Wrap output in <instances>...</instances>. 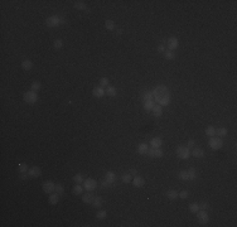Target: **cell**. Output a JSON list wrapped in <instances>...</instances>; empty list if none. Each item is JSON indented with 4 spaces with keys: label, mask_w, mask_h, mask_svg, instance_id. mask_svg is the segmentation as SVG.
Here are the masks:
<instances>
[{
    "label": "cell",
    "mask_w": 237,
    "mask_h": 227,
    "mask_svg": "<svg viewBox=\"0 0 237 227\" xmlns=\"http://www.w3.org/2000/svg\"><path fill=\"white\" fill-rule=\"evenodd\" d=\"M153 92V99H154L155 104L160 105V106H166L172 101V95H170V90L164 85L156 86Z\"/></svg>",
    "instance_id": "obj_1"
},
{
    "label": "cell",
    "mask_w": 237,
    "mask_h": 227,
    "mask_svg": "<svg viewBox=\"0 0 237 227\" xmlns=\"http://www.w3.org/2000/svg\"><path fill=\"white\" fill-rule=\"evenodd\" d=\"M64 23H66V20L58 15H51L49 18H47V20H46V25L48 28H57V27L61 25V24H64Z\"/></svg>",
    "instance_id": "obj_2"
},
{
    "label": "cell",
    "mask_w": 237,
    "mask_h": 227,
    "mask_svg": "<svg viewBox=\"0 0 237 227\" xmlns=\"http://www.w3.org/2000/svg\"><path fill=\"white\" fill-rule=\"evenodd\" d=\"M23 100H24V102H27L29 105H33L38 101V93L34 92V91H32V90L27 91V92H24V95H23Z\"/></svg>",
    "instance_id": "obj_3"
},
{
    "label": "cell",
    "mask_w": 237,
    "mask_h": 227,
    "mask_svg": "<svg viewBox=\"0 0 237 227\" xmlns=\"http://www.w3.org/2000/svg\"><path fill=\"white\" fill-rule=\"evenodd\" d=\"M190 149L188 146H178L177 148V156L182 160H187L190 156Z\"/></svg>",
    "instance_id": "obj_4"
},
{
    "label": "cell",
    "mask_w": 237,
    "mask_h": 227,
    "mask_svg": "<svg viewBox=\"0 0 237 227\" xmlns=\"http://www.w3.org/2000/svg\"><path fill=\"white\" fill-rule=\"evenodd\" d=\"M208 145L212 150H219L223 145V141H222V138H218V136H212L210 138V141H208Z\"/></svg>",
    "instance_id": "obj_5"
},
{
    "label": "cell",
    "mask_w": 237,
    "mask_h": 227,
    "mask_svg": "<svg viewBox=\"0 0 237 227\" xmlns=\"http://www.w3.org/2000/svg\"><path fill=\"white\" fill-rule=\"evenodd\" d=\"M83 188L87 191V192H92L95 191L97 186H99V183H97L96 179H93V178H87V179L83 180Z\"/></svg>",
    "instance_id": "obj_6"
},
{
    "label": "cell",
    "mask_w": 237,
    "mask_h": 227,
    "mask_svg": "<svg viewBox=\"0 0 237 227\" xmlns=\"http://www.w3.org/2000/svg\"><path fill=\"white\" fill-rule=\"evenodd\" d=\"M42 189L46 194H51L55 191V184L52 180H46L42 183Z\"/></svg>",
    "instance_id": "obj_7"
},
{
    "label": "cell",
    "mask_w": 237,
    "mask_h": 227,
    "mask_svg": "<svg viewBox=\"0 0 237 227\" xmlns=\"http://www.w3.org/2000/svg\"><path fill=\"white\" fill-rule=\"evenodd\" d=\"M197 218H198V221H199V223L205 225V223H208V221H210V215H208V212L204 211V209H199V211L197 212Z\"/></svg>",
    "instance_id": "obj_8"
},
{
    "label": "cell",
    "mask_w": 237,
    "mask_h": 227,
    "mask_svg": "<svg viewBox=\"0 0 237 227\" xmlns=\"http://www.w3.org/2000/svg\"><path fill=\"white\" fill-rule=\"evenodd\" d=\"M166 47H168L169 51H175L178 47H179V40H178L177 37H169L166 39Z\"/></svg>",
    "instance_id": "obj_9"
},
{
    "label": "cell",
    "mask_w": 237,
    "mask_h": 227,
    "mask_svg": "<svg viewBox=\"0 0 237 227\" xmlns=\"http://www.w3.org/2000/svg\"><path fill=\"white\" fill-rule=\"evenodd\" d=\"M40 176H42V169L37 165L30 167L29 170H28V177H30V178H38Z\"/></svg>",
    "instance_id": "obj_10"
},
{
    "label": "cell",
    "mask_w": 237,
    "mask_h": 227,
    "mask_svg": "<svg viewBox=\"0 0 237 227\" xmlns=\"http://www.w3.org/2000/svg\"><path fill=\"white\" fill-rule=\"evenodd\" d=\"M163 150L160 148H150L148 152V155L150 156V158H162L163 156Z\"/></svg>",
    "instance_id": "obj_11"
},
{
    "label": "cell",
    "mask_w": 237,
    "mask_h": 227,
    "mask_svg": "<svg viewBox=\"0 0 237 227\" xmlns=\"http://www.w3.org/2000/svg\"><path fill=\"white\" fill-rule=\"evenodd\" d=\"M92 95H93V97H96V99H101V97H103V96L106 95V91H105V88H103V87L97 86V87H93Z\"/></svg>",
    "instance_id": "obj_12"
},
{
    "label": "cell",
    "mask_w": 237,
    "mask_h": 227,
    "mask_svg": "<svg viewBox=\"0 0 237 227\" xmlns=\"http://www.w3.org/2000/svg\"><path fill=\"white\" fill-rule=\"evenodd\" d=\"M131 183L135 188H141V187H144V184H145V179L140 176H135L134 178H132Z\"/></svg>",
    "instance_id": "obj_13"
},
{
    "label": "cell",
    "mask_w": 237,
    "mask_h": 227,
    "mask_svg": "<svg viewBox=\"0 0 237 227\" xmlns=\"http://www.w3.org/2000/svg\"><path fill=\"white\" fill-rule=\"evenodd\" d=\"M59 198H61V194H58L57 192H53V193H51L49 194V197H48V202H49L51 204H58V202H59Z\"/></svg>",
    "instance_id": "obj_14"
},
{
    "label": "cell",
    "mask_w": 237,
    "mask_h": 227,
    "mask_svg": "<svg viewBox=\"0 0 237 227\" xmlns=\"http://www.w3.org/2000/svg\"><path fill=\"white\" fill-rule=\"evenodd\" d=\"M163 144V140H162V138H159V136H155V138H153L150 143H149V145L151 146V148H160Z\"/></svg>",
    "instance_id": "obj_15"
},
{
    "label": "cell",
    "mask_w": 237,
    "mask_h": 227,
    "mask_svg": "<svg viewBox=\"0 0 237 227\" xmlns=\"http://www.w3.org/2000/svg\"><path fill=\"white\" fill-rule=\"evenodd\" d=\"M117 179V177H116V174H115L114 172H111V170H109V172L106 173V177H105V180L109 184H112L115 183Z\"/></svg>",
    "instance_id": "obj_16"
},
{
    "label": "cell",
    "mask_w": 237,
    "mask_h": 227,
    "mask_svg": "<svg viewBox=\"0 0 237 227\" xmlns=\"http://www.w3.org/2000/svg\"><path fill=\"white\" fill-rule=\"evenodd\" d=\"M136 152H138V154H141V155H142V154H148V152H149V145L146 144V143H141V144H139Z\"/></svg>",
    "instance_id": "obj_17"
},
{
    "label": "cell",
    "mask_w": 237,
    "mask_h": 227,
    "mask_svg": "<svg viewBox=\"0 0 237 227\" xmlns=\"http://www.w3.org/2000/svg\"><path fill=\"white\" fill-rule=\"evenodd\" d=\"M151 112H153V115H154L155 117H160V116H162V114H163V106L155 104L154 107L151 109Z\"/></svg>",
    "instance_id": "obj_18"
},
{
    "label": "cell",
    "mask_w": 237,
    "mask_h": 227,
    "mask_svg": "<svg viewBox=\"0 0 237 227\" xmlns=\"http://www.w3.org/2000/svg\"><path fill=\"white\" fill-rule=\"evenodd\" d=\"M93 195L91 194V192H87L86 194H82V202L86 204H92V201H93Z\"/></svg>",
    "instance_id": "obj_19"
},
{
    "label": "cell",
    "mask_w": 237,
    "mask_h": 227,
    "mask_svg": "<svg viewBox=\"0 0 237 227\" xmlns=\"http://www.w3.org/2000/svg\"><path fill=\"white\" fill-rule=\"evenodd\" d=\"M190 154L194 156V158H203L204 156V150L202 148H194L193 152H190Z\"/></svg>",
    "instance_id": "obj_20"
},
{
    "label": "cell",
    "mask_w": 237,
    "mask_h": 227,
    "mask_svg": "<svg viewBox=\"0 0 237 227\" xmlns=\"http://www.w3.org/2000/svg\"><path fill=\"white\" fill-rule=\"evenodd\" d=\"M20 66H22V68L24 71H30V69L33 68V63L30 59H24L22 63H20Z\"/></svg>",
    "instance_id": "obj_21"
},
{
    "label": "cell",
    "mask_w": 237,
    "mask_h": 227,
    "mask_svg": "<svg viewBox=\"0 0 237 227\" xmlns=\"http://www.w3.org/2000/svg\"><path fill=\"white\" fill-rule=\"evenodd\" d=\"M105 91H106V95L110 96V97H115L116 96V93H117L116 87H114V86H107V88Z\"/></svg>",
    "instance_id": "obj_22"
},
{
    "label": "cell",
    "mask_w": 237,
    "mask_h": 227,
    "mask_svg": "<svg viewBox=\"0 0 237 227\" xmlns=\"http://www.w3.org/2000/svg\"><path fill=\"white\" fill-rule=\"evenodd\" d=\"M141 100H142V102L144 101H149V100H154L153 99V92L151 91H144L141 93Z\"/></svg>",
    "instance_id": "obj_23"
},
{
    "label": "cell",
    "mask_w": 237,
    "mask_h": 227,
    "mask_svg": "<svg viewBox=\"0 0 237 227\" xmlns=\"http://www.w3.org/2000/svg\"><path fill=\"white\" fill-rule=\"evenodd\" d=\"M227 132H228V130H227V128H218V129H216V134L218 135V138H225L226 135H227Z\"/></svg>",
    "instance_id": "obj_24"
},
{
    "label": "cell",
    "mask_w": 237,
    "mask_h": 227,
    "mask_svg": "<svg viewBox=\"0 0 237 227\" xmlns=\"http://www.w3.org/2000/svg\"><path fill=\"white\" fill-rule=\"evenodd\" d=\"M178 193H179L178 191H175V189H170V191L166 192L165 194H166V197H168L169 200L174 201V200H177V198H178Z\"/></svg>",
    "instance_id": "obj_25"
},
{
    "label": "cell",
    "mask_w": 237,
    "mask_h": 227,
    "mask_svg": "<svg viewBox=\"0 0 237 227\" xmlns=\"http://www.w3.org/2000/svg\"><path fill=\"white\" fill-rule=\"evenodd\" d=\"M132 176H131V174L130 173H124L123 174V176H121V182H123V183H125V184H129V183H131V180H132V178H131Z\"/></svg>",
    "instance_id": "obj_26"
},
{
    "label": "cell",
    "mask_w": 237,
    "mask_h": 227,
    "mask_svg": "<svg viewBox=\"0 0 237 227\" xmlns=\"http://www.w3.org/2000/svg\"><path fill=\"white\" fill-rule=\"evenodd\" d=\"M155 101L154 100H149V101H144V110L145 111H151V109L154 107Z\"/></svg>",
    "instance_id": "obj_27"
},
{
    "label": "cell",
    "mask_w": 237,
    "mask_h": 227,
    "mask_svg": "<svg viewBox=\"0 0 237 227\" xmlns=\"http://www.w3.org/2000/svg\"><path fill=\"white\" fill-rule=\"evenodd\" d=\"M105 28L109 30V32H112V30H115V23L112 22V20L107 19V20H105Z\"/></svg>",
    "instance_id": "obj_28"
},
{
    "label": "cell",
    "mask_w": 237,
    "mask_h": 227,
    "mask_svg": "<svg viewBox=\"0 0 237 227\" xmlns=\"http://www.w3.org/2000/svg\"><path fill=\"white\" fill-rule=\"evenodd\" d=\"M28 164L27 163H20V164H18V172L20 173V174H23V173H28Z\"/></svg>",
    "instance_id": "obj_29"
},
{
    "label": "cell",
    "mask_w": 237,
    "mask_h": 227,
    "mask_svg": "<svg viewBox=\"0 0 237 227\" xmlns=\"http://www.w3.org/2000/svg\"><path fill=\"white\" fill-rule=\"evenodd\" d=\"M92 206L95 208H101V206H102V198L101 197H95L92 201Z\"/></svg>",
    "instance_id": "obj_30"
},
{
    "label": "cell",
    "mask_w": 237,
    "mask_h": 227,
    "mask_svg": "<svg viewBox=\"0 0 237 227\" xmlns=\"http://www.w3.org/2000/svg\"><path fill=\"white\" fill-rule=\"evenodd\" d=\"M73 6H75L77 10H87V5L83 1H75Z\"/></svg>",
    "instance_id": "obj_31"
},
{
    "label": "cell",
    "mask_w": 237,
    "mask_h": 227,
    "mask_svg": "<svg viewBox=\"0 0 237 227\" xmlns=\"http://www.w3.org/2000/svg\"><path fill=\"white\" fill-rule=\"evenodd\" d=\"M83 188L82 186H79V184H75V187H73V189H72V192H73V194H82L83 193Z\"/></svg>",
    "instance_id": "obj_32"
},
{
    "label": "cell",
    "mask_w": 237,
    "mask_h": 227,
    "mask_svg": "<svg viewBox=\"0 0 237 227\" xmlns=\"http://www.w3.org/2000/svg\"><path fill=\"white\" fill-rule=\"evenodd\" d=\"M189 211L192 212V213H197V212L199 211V203H197V202L190 203L189 204Z\"/></svg>",
    "instance_id": "obj_33"
},
{
    "label": "cell",
    "mask_w": 237,
    "mask_h": 227,
    "mask_svg": "<svg viewBox=\"0 0 237 227\" xmlns=\"http://www.w3.org/2000/svg\"><path fill=\"white\" fill-rule=\"evenodd\" d=\"M205 135H207L208 138L214 136L216 135V129L213 126H207V128H205Z\"/></svg>",
    "instance_id": "obj_34"
},
{
    "label": "cell",
    "mask_w": 237,
    "mask_h": 227,
    "mask_svg": "<svg viewBox=\"0 0 237 227\" xmlns=\"http://www.w3.org/2000/svg\"><path fill=\"white\" fill-rule=\"evenodd\" d=\"M178 178H179L180 180H189V177H188L187 170H180V172L178 173Z\"/></svg>",
    "instance_id": "obj_35"
},
{
    "label": "cell",
    "mask_w": 237,
    "mask_h": 227,
    "mask_svg": "<svg viewBox=\"0 0 237 227\" xmlns=\"http://www.w3.org/2000/svg\"><path fill=\"white\" fill-rule=\"evenodd\" d=\"M188 172V177H189V180H194L197 178V172H196V169L194 168H189L187 170Z\"/></svg>",
    "instance_id": "obj_36"
},
{
    "label": "cell",
    "mask_w": 237,
    "mask_h": 227,
    "mask_svg": "<svg viewBox=\"0 0 237 227\" xmlns=\"http://www.w3.org/2000/svg\"><path fill=\"white\" fill-rule=\"evenodd\" d=\"M106 217H107V212L105 211V209H100V211L96 213V218L97 219H105Z\"/></svg>",
    "instance_id": "obj_37"
},
{
    "label": "cell",
    "mask_w": 237,
    "mask_h": 227,
    "mask_svg": "<svg viewBox=\"0 0 237 227\" xmlns=\"http://www.w3.org/2000/svg\"><path fill=\"white\" fill-rule=\"evenodd\" d=\"M163 54H164L165 59H169V61H172V59L175 58V54H174V52H173V51H169V49H166Z\"/></svg>",
    "instance_id": "obj_38"
},
{
    "label": "cell",
    "mask_w": 237,
    "mask_h": 227,
    "mask_svg": "<svg viewBox=\"0 0 237 227\" xmlns=\"http://www.w3.org/2000/svg\"><path fill=\"white\" fill-rule=\"evenodd\" d=\"M40 87H42V85H40L39 81H34L32 85H30V90L34 91V92H38V91L40 90Z\"/></svg>",
    "instance_id": "obj_39"
},
{
    "label": "cell",
    "mask_w": 237,
    "mask_h": 227,
    "mask_svg": "<svg viewBox=\"0 0 237 227\" xmlns=\"http://www.w3.org/2000/svg\"><path fill=\"white\" fill-rule=\"evenodd\" d=\"M83 177H82V174H75L73 176V182H75L76 184H82L83 183Z\"/></svg>",
    "instance_id": "obj_40"
},
{
    "label": "cell",
    "mask_w": 237,
    "mask_h": 227,
    "mask_svg": "<svg viewBox=\"0 0 237 227\" xmlns=\"http://www.w3.org/2000/svg\"><path fill=\"white\" fill-rule=\"evenodd\" d=\"M100 86L101 87H106V86H110L109 85V83H110V81H109V78H107V77H101L100 78Z\"/></svg>",
    "instance_id": "obj_41"
},
{
    "label": "cell",
    "mask_w": 237,
    "mask_h": 227,
    "mask_svg": "<svg viewBox=\"0 0 237 227\" xmlns=\"http://www.w3.org/2000/svg\"><path fill=\"white\" fill-rule=\"evenodd\" d=\"M53 47L55 48V49H61V48L63 47V40L62 39H55L54 43H53Z\"/></svg>",
    "instance_id": "obj_42"
},
{
    "label": "cell",
    "mask_w": 237,
    "mask_h": 227,
    "mask_svg": "<svg viewBox=\"0 0 237 227\" xmlns=\"http://www.w3.org/2000/svg\"><path fill=\"white\" fill-rule=\"evenodd\" d=\"M188 195H189V192L188 191H182L178 193V198H180V200H187Z\"/></svg>",
    "instance_id": "obj_43"
},
{
    "label": "cell",
    "mask_w": 237,
    "mask_h": 227,
    "mask_svg": "<svg viewBox=\"0 0 237 227\" xmlns=\"http://www.w3.org/2000/svg\"><path fill=\"white\" fill-rule=\"evenodd\" d=\"M54 192H57L58 194H63L64 193V187L62 186V184H55V191Z\"/></svg>",
    "instance_id": "obj_44"
},
{
    "label": "cell",
    "mask_w": 237,
    "mask_h": 227,
    "mask_svg": "<svg viewBox=\"0 0 237 227\" xmlns=\"http://www.w3.org/2000/svg\"><path fill=\"white\" fill-rule=\"evenodd\" d=\"M208 208H210V204H208L207 202H203V203H199V209H204V211H207Z\"/></svg>",
    "instance_id": "obj_45"
},
{
    "label": "cell",
    "mask_w": 237,
    "mask_h": 227,
    "mask_svg": "<svg viewBox=\"0 0 237 227\" xmlns=\"http://www.w3.org/2000/svg\"><path fill=\"white\" fill-rule=\"evenodd\" d=\"M156 49H158V52H159V53H164V52L166 51V49H165V47H164V44H159V45H158V48H156Z\"/></svg>",
    "instance_id": "obj_46"
},
{
    "label": "cell",
    "mask_w": 237,
    "mask_h": 227,
    "mask_svg": "<svg viewBox=\"0 0 237 227\" xmlns=\"http://www.w3.org/2000/svg\"><path fill=\"white\" fill-rule=\"evenodd\" d=\"M194 145H196V141H194L193 139H189V140H188V145H187V146L190 149V148H193Z\"/></svg>",
    "instance_id": "obj_47"
},
{
    "label": "cell",
    "mask_w": 237,
    "mask_h": 227,
    "mask_svg": "<svg viewBox=\"0 0 237 227\" xmlns=\"http://www.w3.org/2000/svg\"><path fill=\"white\" fill-rule=\"evenodd\" d=\"M129 173H130L131 176H134V177H135V176H136V174H138V170L135 169V168H131L130 170H129Z\"/></svg>",
    "instance_id": "obj_48"
},
{
    "label": "cell",
    "mask_w": 237,
    "mask_h": 227,
    "mask_svg": "<svg viewBox=\"0 0 237 227\" xmlns=\"http://www.w3.org/2000/svg\"><path fill=\"white\" fill-rule=\"evenodd\" d=\"M20 178H22V179H25V178H27V176H25V173H23V174H22V176H20Z\"/></svg>",
    "instance_id": "obj_49"
}]
</instances>
